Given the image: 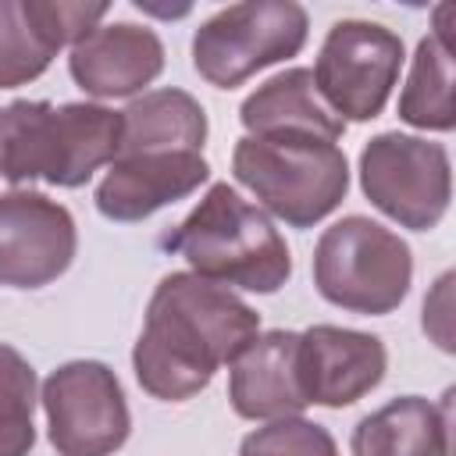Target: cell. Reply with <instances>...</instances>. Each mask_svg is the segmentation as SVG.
<instances>
[{
    "label": "cell",
    "mask_w": 456,
    "mask_h": 456,
    "mask_svg": "<svg viewBox=\"0 0 456 456\" xmlns=\"http://www.w3.org/2000/svg\"><path fill=\"white\" fill-rule=\"evenodd\" d=\"M260 335V314L232 289L192 271H171L150 296L132 370L142 392L164 403L200 395L214 374Z\"/></svg>",
    "instance_id": "cell-1"
},
{
    "label": "cell",
    "mask_w": 456,
    "mask_h": 456,
    "mask_svg": "<svg viewBox=\"0 0 456 456\" xmlns=\"http://www.w3.org/2000/svg\"><path fill=\"white\" fill-rule=\"evenodd\" d=\"M118 142L121 110L89 100H14L0 107V182L78 189L118 157Z\"/></svg>",
    "instance_id": "cell-2"
},
{
    "label": "cell",
    "mask_w": 456,
    "mask_h": 456,
    "mask_svg": "<svg viewBox=\"0 0 456 456\" xmlns=\"http://www.w3.org/2000/svg\"><path fill=\"white\" fill-rule=\"evenodd\" d=\"M160 246L182 256L192 274L224 289L271 296L292 278L285 235L228 182H214L207 196L171 232L160 235Z\"/></svg>",
    "instance_id": "cell-3"
},
{
    "label": "cell",
    "mask_w": 456,
    "mask_h": 456,
    "mask_svg": "<svg viewBox=\"0 0 456 456\" xmlns=\"http://www.w3.org/2000/svg\"><path fill=\"white\" fill-rule=\"evenodd\" d=\"M232 175L256 196V207L289 228H314L349 192V160L338 142L306 132L242 135L232 150Z\"/></svg>",
    "instance_id": "cell-4"
},
{
    "label": "cell",
    "mask_w": 456,
    "mask_h": 456,
    "mask_svg": "<svg viewBox=\"0 0 456 456\" xmlns=\"http://www.w3.org/2000/svg\"><path fill=\"white\" fill-rule=\"evenodd\" d=\"M314 285L338 310L385 317L413 285L406 239L363 214L328 224L314 246Z\"/></svg>",
    "instance_id": "cell-5"
},
{
    "label": "cell",
    "mask_w": 456,
    "mask_h": 456,
    "mask_svg": "<svg viewBox=\"0 0 456 456\" xmlns=\"http://www.w3.org/2000/svg\"><path fill=\"white\" fill-rule=\"evenodd\" d=\"M310 18L296 0H246L221 7L192 32V68L214 89H235L256 71L306 46Z\"/></svg>",
    "instance_id": "cell-6"
},
{
    "label": "cell",
    "mask_w": 456,
    "mask_h": 456,
    "mask_svg": "<svg viewBox=\"0 0 456 456\" xmlns=\"http://www.w3.org/2000/svg\"><path fill=\"white\" fill-rule=\"evenodd\" d=\"M360 189L399 228L431 232L452 200L449 150L420 135L381 132L360 150Z\"/></svg>",
    "instance_id": "cell-7"
},
{
    "label": "cell",
    "mask_w": 456,
    "mask_h": 456,
    "mask_svg": "<svg viewBox=\"0 0 456 456\" xmlns=\"http://www.w3.org/2000/svg\"><path fill=\"white\" fill-rule=\"evenodd\" d=\"M403 61V39L392 28L363 18H342L328 28L310 75L321 100L346 125L374 121L399 86Z\"/></svg>",
    "instance_id": "cell-8"
},
{
    "label": "cell",
    "mask_w": 456,
    "mask_h": 456,
    "mask_svg": "<svg viewBox=\"0 0 456 456\" xmlns=\"http://www.w3.org/2000/svg\"><path fill=\"white\" fill-rule=\"evenodd\" d=\"M39 403L57 456H114L132 435L125 388L100 360H68L50 370Z\"/></svg>",
    "instance_id": "cell-9"
},
{
    "label": "cell",
    "mask_w": 456,
    "mask_h": 456,
    "mask_svg": "<svg viewBox=\"0 0 456 456\" xmlns=\"http://www.w3.org/2000/svg\"><path fill=\"white\" fill-rule=\"evenodd\" d=\"M78 253V228L64 203L36 189L0 192V289H43Z\"/></svg>",
    "instance_id": "cell-10"
},
{
    "label": "cell",
    "mask_w": 456,
    "mask_h": 456,
    "mask_svg": "<svg viewBox=\"0 0 456 456\" xmlns=\"http://www.w3.org/2000/svg\"><path fill=\"white\" fill-rule=\"evenodd\" d=\"M385 370L388 349L370 331L338 324H310L299 331V374L306 403L328 410L353 406L385 381Z\"/></svg>",
    "instance_id": "cell-11"
},
{
    "label": "cell",
    "mask_w": 456,
    "mask_h": 456,
    "mask_svg": "<svg viewBox=\"0 0 456 456\" xmlns=\"http://www.w3.org/2000/svg\"><path fill=\"white\" fill-rule=\"evenodd\" d=\"M207 178L210 164L203 153H128L107 164L93 200L107 221L135 224L192 196Z\"/></svg>",
    "instance_id": "cell-12"
},
{
    "label": "cell",
    "mask_w": 456,
    "mask_h": 456,
    "mask_svg": "<svg viewBox=\"0 0 456 456\" xmlns=\"http://www.w3.org/2000/svg\"><path fill=\"white\" fill-rule=\"evenodd\" d=\"M68 71L78 89L96 100L142 96L164 71V43L150 25L110 21L96 25L68 53Z\"/></svg>",
    "instance_id": "cell-13"
},
{
    "label": "cell",
    "mask_w": 456,
    "mask_h": 456,
    "mask_svg": "<svg viewBox=\"0 0 456 456\" xmlns=\"http://www.w3.org/2000/svg\"><path fill=\"white\" fill-rule=\"evenodd\" d=\"M228 403L242 420L299 417L310 406L299 374V331H260L228 363Z\"/></svg>",
    "instance_id": "cell-14"
},
{
    "label": "cell",
    "mask_w": 456,
    "mask_h": 456,
    "mask_svg": "<svg viewBox=\"0 0 456 456\" xmlns=\"http://www.w3.org/2000/svg\"><path fill=\"white\" fill-rule=\"evenodd\" d=\"M449 392L442 403L399 395L360 417L349 435L353 456H452Z\"/></svg>",
    "instance_id": "cell-15"
},
{
    "label": "cell",
    "mask_w": 456,
    "mask_h": 456,
    "mask_svg": "<svg viewBox=\"0 0 456 456\" xmlns=\"http://www.w3.org/2000/svg\"><path fill=\"white\" fill-rule=\"evenodd\" d=\"M239 121L246 135H278V132H306L328 142L346 135V121L321 100L310 68H285L260 82L239 107Z\"/></svg>",
    "instance_id": "cell-16"
},
{
    "label": "cell",
    "mask_w": 456,
    "mask_h": 456,
    "mask_svg": "<svg viewBox=\"0 0 456 456\" xmlns=\"http://www.w3.org/2000/svg\"><path fill=\"white\" fill-rule=\"evenodd\" d=\"M207 110L185 89H150L121 110V142L118 157L128 153H203L207 142Z\"/></svg>",
    "instance_id": "cell-17"
},
{
    "label": "cell",
    "mask_w": 456,
    "mask_h": 456,
    "mask_svg": "<svg viewBox=\"0 0 456 456\" xmlns=\"http://www.w3.org/2000/svg\"><path fill=\"white\" fill-rule=\"evenodd\" d=\"M399 121L420 132H452L456 103H452V46L428 32L410 61L406 86L399 93Z\"/></svg>",
    "instance_id": "cell-18"
},
{
    "label": "cell",
    "mask_w": 456,
    "mask_h": 456,
    "mask_svg": "<svg viewBox=\"0 0 456 456\" xmlns=\"http://www.w3.org/2000/svg\"><path fill=\"white\" fill-rule=\"evenodd\" d=\"M61 46L43 28L36 0H0V89L36 82Z\"/></svg>",
    "instance_id": "cell-19"
},
{
    "label": "cell",
    "mask_w": 456,
    "mask_h": 456,
    "mask_svg": "<svg viewBox=\"0 0 456 456\" xmlns=\"http://www.w3.org/2000/svg\"><path fill=\"white\" fill-rule=\"evenodd\" d=\"M36 370L32 363L0 342V456H28L36 445Z\"/></svg>",
    "instance_id": "cell-20"
},
{
    "label": "cell",
    "mask_w": 456,
    "mask_h": 456,
    "mask_svg": "<svg viewBox=\"0 0 456 456\" xmlns=\"http://www.w3.org/2000/svg\"><path fill=\"white\" fill-rule=\"evenodd\" d=\"M239 456H342L331 431L306 417H278L239 442Z\"/></svg>",
    "instance_id": "cell-21"
},
{
    "label": "cell",
    "mask_w": 456,
    "mask_h": 456,
    "mask_svg": "<svg viewBox=\"0 0 456 456\" xmlns=\"http://www.w3.org/2000/svg\"><path fill=\"white\" fill-rule=\"evenodd\" d=\"M424 331L442 353H452V271H445L424 299Z\"/></svg>",
    "instance_id": "cell-22"
}]
</instances>
